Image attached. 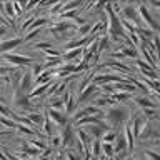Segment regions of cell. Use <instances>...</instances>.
<instances>
[{
  "mask_svg": "<svg viewBox=\"0 0 160 160\" xmlns=\"http://www.w3.org/2000/svg\"><path fill=\"white\" fill-rule=\"evenodd\" d=\"M137 13H138V17L142 18V22H143V23L148 27V30H152V32H155V33H157V30H158L160 27H158V23L153 20L152 13L148 12L147 5H145V3H140V2H138V3H137Z\"/></svg>",
  "mask_w": 160,
  "mask_h": 160,
  "instance_id": "obj_2",
  "label": "cell"
},
{
  "mask_svg": "<svg viewBox=\"0 0 160 160\" xmlns=\"http://www.w3.org/2000/svg\"><path fill=\"white\" fill-rule=\"evenodd\" d=\"M27 117H28V120H30L33 125H40V127H42V123H43V115H42V113H38V112H30V113H27Z\"/></svg>",
  "mask_w": 160,
  "mask_h": 160,
  "instance_id": "obj_22",
  "label": "cell"
},
{
  "mask_svg": "<svg viewBox=\"0 0 160 160\" xmlns=\"http://www.w3.org/2000/svg\"><path fill=\"white\" fill-rule=\"evenodd\" d=\"M43 70H45V68H43V65H40V63H33V68H32V77L37 78L38 75L43 72Z\"/></svg>",
  "mask_w": 160,
  "mask_h": 160,
  "instance_id": "obj_40",
  "label": "cell"
},
{
  "mask_svg": "<svg viewBox=\"0 0 160 160\" xmlns=\"http://www.w3.org/2000/svg\"><path fill=\"white\" fill-rule=\"evenodd\" d=\"M102 155H105L107 158H112L113 155H115L113 143H103V142H102Z\"/></svg>",
  "mask_w": 160,
  "mask_h": 160,
  "instance_id": "obj_23",
  "label": "cell"
},
{
  "mask_svg": "<svg viewBox=\"0 0 160 160\" xmlns=\"http://www.w3.org/2000/svg\"><path fill=\"white\" fill-rule=\"evenodd\" d=\"M78 7H82V2H80V0H75V2H68V3H63L62 12H72V10H77ZM62 12H60V13H62Z\"/></svg>",
  "mask_w": 160,
  "mask_h": 160,
  "instance_id": "obj_26",
  "label": "cell"
},
{
  "mask_svg": "<svg viewBox=\"0 0 160 160\" xmlns=\"http://www.w3.org/2000/svg\"><path fill=\"white\" fill-rule=\"evenodd\" d=\"M50 85H52V82L50 83H43V85H37V87H33L30 92L27 93V97L28 98H35V97H40L42 93H45L47 90L50 88Z\"/></svg>",
  "mask_w": 160,
  "mask_h": 160,
  "instance_id": "obj_16",
  "label": "cell"
},
{
  "mask_svg": "<svg viewBox=\"0 0 160 160\" xmlns=\"http://www.w3.org/2000/svg\"><path fill=\"white\" fill-rule=\"evenodd\" d=\"M42 128H43V132H45V135H48L52 133V120L48 118V115H47V112H45V115H43V123H42Z\"/></svg>",
  "mask_w": 160,
  "mask_h": 160,
  "instance_id": "obj_25",
  "label": "cell"
},
{
  "mask_svg": "<svg viewBox=\"0 0 160 160\" xmlns=\"http://www.w3.org/2000/svg\"><path fill=\"white\" fill-rule=\"evenodd\" d=\"M90 155H93L95 158L102 155V140L100 138H93V142L90 143Z\"/></svg>",
  "mask_w": 160,
  "mask_h": 160,
  "instance_id": "obj_18",
  "label": "cell"
},
{
  "mask_svg": "<svg viewBox=\"0 0 160 160\" xmlns=\"http://www.w3.org/2000/svg\"><path fill=\"white\" fill-rule=\"evenodd\" d=\"M117 137H118L117 132H105V133L102 135V138H100V140H102L103 143H113L115 140H117Z\"/></svg>",
  "mask_w": 160,
  "mask_h": 160,
  "instance_id": "obj_30",
  "label": "cell"
},
{
  "mask_svg": "<svg viewBox=\"0 0 160 160\" xmlns=\"http://www.w3.org/2000/svg\"><path fill=\"white\" fill-rule=\"evenodd\" d=\"M35 47H37V48H42L43 52H45V50L52 48V43H50V42H38L37 45H35Z\"/></svg>",
  "mask_w": 160,
  "mask_h": 160,
  "instance_id": "obj_45",
  "label": "cell"
},
{
  "mask_svg": "<svg viewBox=\"0 0 160 160\" xmlns=\"http://www.w3.org/2000/svg\"><path fill=\"white\" fill-rule=\"evenodd\" d=\"M17 128H18L22 133H27V135H32V133H35V132H33V130L30 128V127H27V125H20V123H17Z\"/></svg>",
  "mask_w": 160,
  "mask_h": 160,
  "instance_id": "obj_43",
  "label": "cell"
},
{
  "mask_svg": "<svg viewBox=\"0 0 160 160\" xmlns=\"http://www.w3.org/2000/svg\"><path fill=\"white\" fill-rule=\"evenodd\" d=\"M157 97H158V102H160V95H157Z\"/></svg>",
  "mask_w": 160,
  "mask_h": 160,
  "instance_id": "obj_58",
  "label": "cell"
},
{
  "mask_svg": "<svg viewBox=\"0 0 160 160\" xmlns=\"http://www.w3.org/2000/svg\"><path fill=\"white\" fill-rule=\"evenodd\" d=\"M115 102H127V100L130 98V93H125V92H113L112 95H110Z\"/></svg>",
  "mask_w": 160,
  "mask_h": 160,
  "instance_id": "obj_33",
  "label": "cell"
},
{
  "mask_svg": "<svg viewBox=\"0 0 160 160\" xmlns=\"http://www.w3.org/2000/svg\"><path fill=\"white\" fill-rule=\"evenodd\" d=\"M88 115H100V108L95 107V105H88V107L78 110V112L72 117V123L77 122V120H80V118H83V117H88Z\"/></svg>",
  "mask_w": 160,
  "mask_h": 160,
  "instance_id": "obj_8",
  "label": "cell"
},
{
  "mask_svg": "<svg viewBox=\"0 0 160 160\" xmlns=\"http://www.w3.org/2000/svg\"><path fill=\"white\" fill-rule=\"evenodd\" d=\"M40 32H42V28H30V32H27V33H25V37H23V42H25V40L28 42V40L35 38V37H37V35H38Z\"/></svg>",
  "mask_w": 160,
  "mask_h": 160,
  "instance_id": "obj_38",
  "label": "cell"
},
{
  "mask_svg": "<svg viewBox=\"0 0 160 160\" xmlns=\"http://www.w3.org/2000/svg\"><path fill=\"white\" fill-rule=\"evenodd\" d=\"M98 92V88H97V85H93V83H90V85H87L82 92H80L78 95H77V105H80V103H83L87 98H90L93 93H97Z\"/></svg>",
  "mask_w": 160,
  "mask_h": 160,
  "instance_id": "obj_10",
  "label": "cell"
},
{
  "mask_svg": "<svg viewBox=\"0 0 160 160\" xmlns=\"http://www.w3.org/2000/svg\"><path fill=\"white\" fill-rule=\"evenodd\" d=\"M50 143H52V148L60 147V145H62V137H60V135H55V137H52V140H50Z\"/></svg>",
  "mask_w": 160,
  "mask_h": 160,
  "instance_id": "obj_44",
  "label": "cell"
},
{
  "mask_svg": "<svg viewBox=\"0 0 160 160\" xmlns=\"http://www.w3.org/2000/svg\"><path fill=\"white\" fill-rule=\"evenodd\" d=\"M152 45H153L155 53H157V63H158V62H160V35H158V33H155V35H153Z\"/></svg>",
  "mask_w": 160,
  "mask_h": 160,
  "instance_id": "obj_32",
  "label": "cell"
},
{
  "mask_svg": "<svg viewBox=\"0 0 160 160\" xmlns=\"http://www.w3.org/2000/svg\"><path fill=\"white\" fill-rule=\"evenodd\" d=\"M63 105H65V112H67V115H70L75 110V107H77V98H75V93L72 92V88L65 92Z\"/></svg>",
  "mask_w": 160,
  "mask_h": 160,
  "instance_id": "obj_7",
  "label": "cell"
},
{
  "mask_svg": "<svg viewBox=\"0 0 160 160\" xmlns=\"http://www.w3.org/2000/svg\"><path fill=\"white\" fill-rule=\"evenodd\" d=\"M12 5H13V10H15V15L25 13V2H12Z\"/></svg>",
  "mask_w": 160,
  "mask_h": 160,
  "instance_id": "obj_37",
  "label": "cell"
},
{
  "mask_svg": "<svg viewBox=\"0 0 160 160\" xmlns=\"http://www.w3.org/2000/svg\"><path fill=\"white\" fill-rule=\"evenodd\" d=\"M0 123L3 125V127H7V128H17V123L13 122V120H10V118H7V117H2L0 115Z\"/></svg>",
  "mask_w": 160,
  "mask_h": 160,
  "instance_id": "obj_36",
  "label": "cell"
},
{
  "mask_svg": "<svg viewBox=\"0 0 160 160\" xmlns=\"http://www.w3.org/2000/svg\"><path fill=\"white\" fill-rule=\"evenodd\" d=\"M47 115H48V118L52 120L53 123H57V125H67L68 123V120H67V113L62 112V110H55V108H48L47 110Z\"/></svg>",
  "mask_w": 160,
  "mask_h": 160,
  "instance_id": "obj_4",
  "label": "cell"
},
{
  "mask_svg": "<svg viewBox=\"0 0 160 160\" xmlns=\"http://www.w3.org/2000/svg\"><path fill=\"white\" fill-rule=\"evenodd\" d=\"M5 33H7V25L0 23V37H2V35H5Z\"/></svg>",
  "mask_w": 160,
  "mask_h": 160,
  "instance_id": "obj_50",
  "label": "cell"
},
{
  "mask_svg": "<svg viewBox=\"0 0 160 160\" xmlns=\"http://www.w3.org/2000/svg\"><path fill=\"white\" fill-rule=\"evenodd\" d=\"M133 100H135V103H137L138 107H142V108H157V105L147 97H135Z\"/></svg>",
  "mask_w": 160,
  "mask_h": 160,
  "instance_id": "obj_19",
  "label": "cell"
},
{
  "mask_svg": "<svg viewBox=\"0 0 160 160\" xmlns=\"http://www.w3.org/2000/svg\"><path fill=\"white\" fill-rule=\"evenodd\" d=\"M120 52L123 53V57L135 58V57H137V53H138V48H135V47H122V48H120Z\"/></svg>",
  "mask_w": 160,
  "mask_h": 160,
  "instance_id": "obj_24",
  "label": "cell"
},
{
  "mask_svg": "<svg viewBox=\"0 0 160 160\" xmlns=\"http://www.w3.org/2000/svg\"><path fill=\"white\" fill-rule=\"evenodd\" d=\"M102 113L100 115H88V117H83V118H80L77 120V122H73V125H77V127H82V125H102L103 122L102 120Z\"/></svg>",
  "mask_w": 160,
  "mask_h": 160,
  "instance_id": "obj_11",
  "label": "cell"
},
{
  "mask_svg": "<svg viewBox=\"0 0 160 160\" xmlns=\"http://www.w3.org/2000/svg\"><path fill=\"white\" fill-rule=\"evenodd\" d=\"M108 65L112 67L113 70H117V72H122L123 75H130L132 73V70H130V67H127V65H123L122 62H117V60H110Z\"/></svg>",
  "mask_w": 160,
  "mask_h": 160,
  "instance_id": "obj_17",
  "label": "cell"
},
{
  "mask_svg": "<svg viewBox=\"0 0 160 160\" xmlns=\"http://www.w3.org/2000/svg\"><path fill=\"white\" fill-rule=\"evenodd\" d=\"M30 160H38V158H37V157H33V158H30Z\"/></svg>",
  "mask_w": 160,
  "mask_h": 160,
  "instance_id": "obj_56",
  "label": "cell"
},
{
  "mask_svg": "<svg viewBox=\"0 0 160 160\" xmlns=\"http://www.w3.org/2000/svg\"><path fill=\"white\" fill-rule=\"evenodd\" d=\"M143 113H145V117L152 118L153 115H155V108H143Z\"/></svg>",
  "mask_w": 160,
  "mask_h": 160,
  "instance_id": "obj_47",
  "label": "cell"
},
{
  "mask_svg": "<svg viewBox=\"0 0 160 160\" xmlns=\"http://www.w3.org/2000/svg\"><path fill=\"white\" fill-rule=\"evenodd\" d=\"M50 107L55 108V110H62V108H65L63 98H55V100H52V102H50Z\"/></svg>",
  "mask_w": 160,
  "mask_h": 160,
  "instance_id": "obj_39",
  "label": "cell"
},
{
  "mask_svg": "<svg viewBox=\"0 0 160 160\" xmlns=\"http://www.w3.org/2000/svg\"><path fill=\"white\" fill-rule=\"evenodd\" d=\"M3 60H7L8 63L12 65H17V67H23V65H30L32 63V58L30 57H23V55H18V53H5L3 55Z\"/></svg>",
  "mask_w": 160,
  "mask_h": 160,
  "instance_id": "obj_3",
  "label": "cell"
},
{
  "mask_svg": "<svg viewBox=\"0 0 160 160\" xmlns=\"http://www.w3.org/2000/svg\"><path fill=\"white\" fill-rule=\"evenodd\" d=\"M108 35H102V37H98L97 38V43H98V55H100V52H103L105 48L108 47Z\"/></svg>",
  "mask_w": 160,
  "mask_h": 160,
  "instance_id": "obj_31",
  "label": "cell"
},
{
  "mask_svg": "<svg viewBox=\"0 0 160 160\" xmlns=\"http://www.w3.org/2000/svg\"><path fill=\"white\" fill-rule=\"evenodd\" d=\"M15 105H17L18 108H22L23 112L28 110V113H30V110H32V107H33V105L30 103V98L25 93H20V92L15 93Z\"/></svg>",
  "mask_w": 160,
  "mask_h": 160,
  "instance_id": "obj_9",
  "label": "cell"
},
{
  "mask_svg": "<svg viewBox=\"0 0 160 160\" xmlns=\"http://www.w3.org/2000/svg\"><path fill=\"white\" fill-rule=\"evenodd\" d=\"M125 160H135V158H132V157H127V158H125Z\"/></svg>",
  "mask_w": 160,
  "mask_h": 160,
  "instance_id": "obj_55",
  "label": "cell"
},
{
  "mask_svg": "<svg viewBox=\"0 0 160 160\" xmlns=\"http://www.w3.org/2000/svg\"><path fill=\"white\" fill-rule=\"evenodd\" d=\"M152 5H153V7H158V8H160V2H157V0H153Z\"/></svg>",
  "mask_w": 160,
  "mask_h": 160,
  "instance_id": "obj_52",
  "label": "cell"
},
{
  "mask_svg": "<svg viewBox=\"0 0 160 160\" xmlns=\"http://www.w3.org/2000/svg\"><path fill=\"white\" fill-rule=\"evenodd\" d=\"M30 87H32V73H30V72H25V73H22V77H20L17 92L27 95V93L30 92Z\"/></svg>",
  "mask_w": 160,
  "mask_h": 160,
  "instance_id": "obj_6",
  "label": "cell"
},
{
  "mask_svg": "<svg viewBox=\"0 0 160 160\" xmlns=\"http://www.w3.org/2000/svg\"><path fill=\"white\" fill-rule=\"evenodd\" d=\"M28 145H32L33 148L40 150V152H42V150H45V148H47V143H45L43 140H38V138H30V140H28Z\"/></svg>",
  "mask_w": 160,
  "mask_h": 160,
  "instance_id": "obj_29",
  "label": "cell"
},
{
  "mask_svg": "<svg viewBox=\"0 0 160 160\" xmlns=\"http://www.w3.org/2000/svg\"><path fill=\"white\" fill-rule=\"evenodd\" d=\"M35 18H37V17H35V13H32L28 18H25L23 22H22V25H20V30H22V32H27V30H30L32 23L35 22Z\"/></svg>",
  "mask_w": 160,
  "mask_h": 160,
  "instance_id": "obj_27",
  "label": "cell"
},
{
  "mask_svg": "<svg viewBox=\"0 0 160 160\" xmlns=\"http://www.w3.org/2000/svg\"><path fill=\"white\" fill-rule=\"evenodd\" d=\"M0 115H2V117H7L10 120L13 118V112L10 108H7V105H5L3 102H0Z\"/></svg>",
  "mask_w": 160,
  "mask_h": 160,
  "instance_id": "obj_34",
  "label": "cell"
},
{
  "mask_svg": "<svg viewBox=\"0 0 160 160\" xmlns=\"http://www.w3.org/2000/svg\"><path fill=\"white\" fill-rule=\"evenodd\" d=\"M5 155H7V160H22V158H18L17 155H13L12 152H8V150H5Z\"/></svg>",
  "mask_w": 160,
  "mask_h": 160,
  "instance_id": "obj_48",
  "label": "cell"
},
{
  "mask_svg": "<svg viewBox=\"0 0 160 160\" xmlns=\"http://www.w3.org/2000/svg\"><path fill=\"white\" fill-rule=\"evenodd\" d=\"M122 13H123V20L127 22H137L138 13H137V3H127L122 5Z\"/></svg>",
  "mask_w": 160,
  "mask_h": 160,
  "instance_id": "obj_5",
  "label": "cell"
},
{
  "mask_svg": "<svg viewBox=\"0 0 160 160\" xmlns=\"http://www.w3.org/2000/svg\"><path fill=\"white\" fill-rule=\"evenodd\" d=\"M3 17H5V20L12 25L13 23V20H15V10H13V5H12V2H5L3 3Z\"/></svg>",
  "mask_w": 160,
  "mask_h": 160,
  "instance_id": "obj_15",
  "label": "cell"
},
{
  "mask_svg": "<svg viewBox=\"0 0 160 160\" xmlns=\"http://www.w3.org/2000/svg\"><path fill=\"white\" fill-rule=\"evenodd\" d=\"M70 28H73V23L67 22V20H62V22L53 23L52 28H50V32H52L53 35H58V37H60V33H62V32H67V30H70Z\"/></svg>",
  "mask_w": 160,
  "mask_h": 160,
  "instance_id": "obj_13",
  "label": "cell"
},
{
  "mask_svg": "<svg viewBox=\"0 0 160 160\" xmlns=\"http://www.w3.org/2000/svg\"><path fill=\"white\" fill-rule=\"evenodd\" d=\"M92 27H93V23H85V25H82V27H78V35L80 37H87V35H90Z\"/></svg>",
  "mask_w": 160,
  "mask_h": 160,
  "instance_id": "obj_35",
  "label": "cell"
},
{
  "mask_svg": "<svg viewBox=\"0 0 160 160\" xmlns=\"http://www.w3.org/2000/svg\"><path fill=\"white\" fill-rule=\"evenodd\" d=\"M142 123H143V118L137 117L133 120V125H130L132 127V132H133V137H138L140 135V128H142Z\"/></svg>",
  "mask_w": 160,
  "mask_h": 160,
  "instance_id": "obj_28",
  "label": "cell"
},
{
  "mask_svg": "<svg viewBox=\"0 0 160 160\" xmlns=\"http://www.w3.org/2000/svg\"><path fill=\"white\" fill-rule=\"evenodd\" d=\"M62 8H63V2H57V3H53V5H52V8H50V13L58 15L60 12H62Z\"/></svg>",
  "mask_w": 160,
  "mask_h": 160,
  "instance_id": "obj_41",
  "label": "cell"
},
{
  "mask_svg": "<svg viewBox=\"0 0 160 160\" xmlns=\"http://www.w3.org/2000/svg\"><path fill=\"white\" fill-rule=\"evenodd\" d=\"M107 118L112 125H122V123H127V118H128V112L125 110V107H112L108 108L107 112Z\"/></svg>",
  "mask_w": 160,
  "mask_h": 160,
  "instance_id": "obj_1",
  "label": "cell"
},
{
  "mask_svg": "<svg viewBox=\"0 0 160 160\" xmlns=\"http://www.w3.org/2000/svg\"><path fill=\"white\" fill-rule=\"evenodd\" d=\"M0 12L3 13V3H0Z\"/></svg>",
  "mask_w": 160,
  "mask_h": 160,
  "instance_id": "obj_54",
  "label": "cell"
},
{
  "mask_svg": "<svg viewBox=\"0 0 160 160\" xmlns=\"http://www.w3.org/2000/svg\"><path fill=\"white\" fill-rule=\"evenodd\" d=\"M10 70H12L10 67H5V65H0V77H3V75H5V73H8Z\"/></svg>",
  "mask_w": 160,
  "mask_h": 160,
  "instance_id": "obj_49",
  "label": "cell"
},
{
  "mask_svg": "<svg viewBox=\"0 0 160 160\" xmlns=\"http://www.w3.org/2000/svg\"><path fill=\"white\" fill-rule=\"evenodd\" d=\"M92 105H95V107L100 108V107H103V105H115V100L110 97V95H102V97H98Z\"/></svg>",
  "mask_w": 160,
  "mask_h": 160,
  "instance_id": "obj_20",
  "label": "cell"
},
{
  "mask_svg": "<svg viewBox=\"0 0 160 160\" xmlns=\"http://www.w3.org/2000/svg\"><path fill=\"white\" fill-rule=\"evenodd\" d=\"M113 150H115V153H120V152H123V150H127V140H125L123 135L117 137L115 145H113Z\"/></svg>",
  "mask_w": 160,
  "mask_h": 160,
  "instance_id": "obj_21",
  "label": "cell"
},
{
  "mask_svg": "<svg viewBox=\"0 0 160 160\" xmlns=\"http://www.w3.org/2000/svg\"><path fill=\"white\" fill-rule=\"evenodd\" d=\"M145 155H147V158H148V160H160V153L152 152V150H148V152L145 153Z\"/></svg>",
  "mask_w": 160,
  "mask_h": 160,
  "instance_id": "obj_46",
  "label": "cell"
},
{
  "mask_svg": "<svg viewBox=\"0 0 160 160\" xmlns=\"http://www.w3.org/2000/svg\"><path fill=\"white\" fill-rule=\"evenodd\" d=\"M65 158L67 160H82V157H80L77 152H72V150H67V152H65Z\"/></svg>",
  "mask_w": 160,
  "mask_h": 160,
  "instance_id": "obj_42",
  "label": "cell"
},
{
  "mask_svg": "<svg viewBox=\"0 0 160 160\" xmlns=\"http://www.w3.org/2000/svg\"><path fill=\"white\" fill-rule=\"evenodd\" d=\"M123 137H125V140H127V150L132 152L133 147H135V137H133L132 127H130L128 123H125V127H123Z\"/></svg>",
  "mask_w": 160,
  "mask_h": 160,
  "instance_id": "obj_14",
  "label": "cell"
},
{
  "mask_svg": "<svg viewBox=\"0 0 160 160\" xmlns=\"http://www.w3.org/2000/svg\"><path fill=\"white\" fill-rule=\"evenodd\" d=\"M62 147H72L73 143V130H72V123H67V127L62 132Z\"/></svg>",
  "mask_w": 160,
  "mask_h": 160,
  "instance_id": "obj_12",
  "label": "cell"
},
{
  "mask_svg": "<svg viewBox=\"0 0 160 160\" xmlns=\"http://www.w3.org/2000/svg\"><path fill=\"white\" fill-rule=\"evenodd\" d=\"M0 102H3V98H2V97H0Z\"/></svg>",
  "mask_w": 160,
  "mask_h": 160,
  "instance_id": "obj_57",
  "label": "cell"
},
{
  "mask_svg": "<svg viewBox=\"0 0 160 160\" xmlns=\"http://www.w3.org/2000/svg\"><path fill=\"white\" fill-rule=\"evenodd\" d=\"M7 133H10V130H0V137H2V135H7Z\"/></svg>",
  "mask_w": 160,
  "mask_h": 160,
  "instance_id": "obj_51",
  "label": "cell"
},
{
  "mask_svg": "<svg viewBox=\"0 0 160 160\" xmlns=\"http://www.w3.org/2000/svg\"><path fill=\"white\" fill-rule=\"evenodd\" d=\"M97 160H108V158H107V157H105V155H100V157H98Z\"/></svg>",
  "mask_w": 160,
  "mask_h": 160,
  "instance_id": "obj_53",
  "label": "cell"
}]
</instances>
